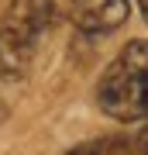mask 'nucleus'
Here are the masks:
<instances>
[{
    "label": "nucleus",
    "mask_w": 148,
    "mask_h": 155,
    "mask_svg": "<svg viewBox=\"0 0 148 155\" xmlns=\"http://www.w3.org/2000/svg\"><path fill=\"white\" fill-rule=\"evenodd\" d=\"M141 124H145V127L138 131V141H134V148H138V152H148V117H145Z\"/></svg>",
    "instance_id": "39448f33"
},
{
    "label": "nucleus",
    "mask_w": 148,
    "mask_h": 155,
    "mask_svg": "<svg viewBox=\"0 0 148 155\" xmlns=\"http://www.w3.org/2000/svg\"><path fill=\"white\" fill-rule=\"evenodd\" d=\"M97 104L117 124H138L148 117V38H131L104 69Z\"/></svg>",
    "instance_id": "f257e3e1"
},
{
    "label": "nucleus",
    "mask_w": 148,
    "mask_h": 155,
    "mask_svg": "<svg viewBox=\"0 0 148 155\" xmlns=\"http://www.w3.org/2000/svg\"><path fill=\"white\" fill-rule=\"evenodd\" d=\"M72 152H138V148H134V141H127V138H104V141L76 145Z\"/></svg>",
    "instance_id": "20e7f679"
},
{
    "label": "nucleus",
    "mask_w": 148,
    "mask_h": 155,
    "mask_svg": "<svg viewBox=\"0 0 148 155\" xmlns=\"http://www.w3.org/2000/svg\"><path fill=\"white\" fill-rule=\"evenodd\" d=\"M55 17V0H11L0 21V79L21 83Z\"/></svg>",
    "instance_id": "f03ea898"
},
{
    "label": "nucleus",
    "mask_w": 148,
    "mask_h": 155,
    "mask_svg": "<svg viewBox=\"0 0 148 155\" xmlns=\"http://www.w3.org/2000/svg\"><path fill=\"white\" fill-rule=\"evenodd\" d=\"M138 4V11H141V17H145V24H148V0H134Z\"/></svg>",
    "instance_id": "423d86ee"
},
{
    "label": "nucleus",
    "mask_w": 148,
    "mask_h": 155,
    "mask_svg": "<svg viewBox=\"0 0 148 155\" xmlns=\"http://www.w3.org/2000/svg\"><path fill=\"white\" fill-rule=\"evenodd\" d=\"M55 11L69 17V24L83 35H114L131 21L127 0H59Z\"/></svg>",
    "instance_id": "7ed1b4c3"
}]
</instances>
